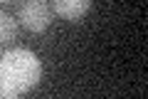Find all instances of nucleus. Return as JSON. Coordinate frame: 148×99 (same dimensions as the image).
I'll return each mask as SVG.
<instances>
[{
    "label": "nucleus",
    "mask_w": 148,
    "mask_h": 99,
    "mask_svg": "<svg viewBox=\"0 0 148 99\" xmlns=\"http://www.w3.org/2000/svg\"><path fill=\"white\" fill-rule=\"evenodd\" d=\"M3 3H10V0H3Z\"/></svg>",
    "instance_id": "39448f33"
},
{
    "label": "nucleus",
    "mask_w": 148,
    "mask_h": 99,
    "mask_svg": "<svg viewBox=\"0 0 148 99\" xmlns=\"http://www.w3.org/2000/svg\"><path fill=\"white\" fill-rule=\"evenodd\" d=\"M42 79V62L27 47H12L0 55V92L10 97L27 94Z\"/></svg>",
    "instance_id": "f257e3e1"
},
{
    "label": "nucleus",
    "mask_w": 148,
    "mask_h": 99,
    "mask_svg": "<svg viewBox=\"0 0 148 99\" xmlns=\"http://www.w3.org/2000/svg\"><path fill=\"white\" fill-rule=\"evenodd\" d=\"M15 35H17V22L12 20V15L0 12V47L8 45V42H12Z\"/></svg>",
    "instance_id": "20e7f679"
},
{
    "label": "nucleus",
    "mask_w": 148,
    "mask_h": 99,
    "mask_svg": "<svg viewBox=\"0 0 148 99\" xmlns=\"http://www.w3.org/2000/svg\"><path fill=\"white\" fill-rule=\"evenodd\" d=\"M52 5H54V12H57L62 20L79 22L82 17L89 12L91 0H52Z\"/></svg>",
    "instance_id": "7ed1b4c3"
},
{
    "label": "nucleus",
    "mask_w": 148,
    "mask_h": 99,
    "mask_svg": "<svg viewBox=\"0 0 148 99\" xmlns=\"http://www.w3.org/2000/svg\"><path fill=\"white\" fill-rule=\"evenodd\" d=\"M52 12H49L45 0H25V5L20 8V22L25 30L30 32H42L49 27Z\"/></svg>",
    "instance_id": "f03ea898"
}]
</instances>
